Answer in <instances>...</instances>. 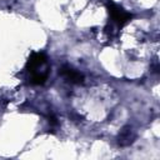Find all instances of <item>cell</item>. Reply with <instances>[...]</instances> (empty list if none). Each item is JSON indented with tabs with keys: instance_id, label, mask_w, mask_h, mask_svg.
<instances>
[{
	"instance_id": "cell-1",
	"label": "cell",
	"mask_w": 160,
	"mask_h": 160,
	"mask_svg": "<svg viewBox=\"0 0 160 160\" xmlns=\"http://www.w3.org/2000/svg\"><path fill=\"white\" fill-rule=\"evenodd\" d=\"M109 12H110V16H111V21L115 22L119 28L124 26L131 18L132 15L126 12L125 10H122L121 8H119L118 5L115 4H109Z\"/></svg>"
},
{
	"instance_id": "cell-3",
	"label": "cell",
	"mask_w": 160,
	"mask_h": 160,
	"mask_svg": "<svg viewBox=\"0 0 160 160\" xmlns=\"http://www.w3.org/2000/svg\"><path fill=\"white\" fill-rule=\"evenodd\" d=\"M60 72L62 76H65L66 80H69L70 82H74V84H80L84 80V76L81 72H79V71H76L69 66H62Z\"/></svg>"
},
{
	"instance_id": "cell-2",
	"label": "cell",
	"mask_w": 160,
	"mask_h": 160,
	"mask_svg": "<svg viewBox=\"0 0 160 160\" xmlns=\"http://www.w3.org/2000/svg\"><path fill=\"white\" fill-rule=\"evenodd\" d=\"M45 64H46V56L42 52H32L28 60V68L30 69L29 71H31V74L38 71V69L42 68Z\"/></svg>"
},
{
	"instance_id": "cell-4",
	"label": "cell",
	"mask_w": 160,
	"mask_h": 160,
	"mask_svg": "<svg viewBox=\"0 0 160 160\" xmlns=\"http://www.w3.org/2000/svg\"><path fill=\"white\" fill-rule=\"evenodd\" d=\"M134 138H135V135H134L131 128H130V126H125V128L120 131V135H119V144H120L121 146L129 145V144L132 142Z\"/></svg>"
}]
</instances>
